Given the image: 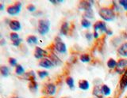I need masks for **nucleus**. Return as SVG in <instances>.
Listing matches in <instances>:
<instances>
[{
  "mask_svg": "<svg viewBox=\"0 0 127 98\" xmlns=\"http://www.w3.org/2000/svg\"><path fill=\"white\" fill-rule=\"evenodd\" d=\"M8 62H9V64L12 66V67H16V66H18V61L15 58H13V57H10L9 58V59H8Z\"/></svg>",
  "mask_w": 127,
  "mask_h": 98,
  "instance_id": "c85d7f7f",
  "label": "nucleus"
},
{
  "mask_svg": "<svg viewBox=\"0 0 127 98\" xmlns=\"http://www.w3.org/2000/svg\"><path fill=\"white\" fill-rule=\"evenodd\" d=\"M107 35H110V36H111V35H112L113 34V33L112 32H111V31L110 30H107V32L106 33Z\"/></svg>",
  "mask_w": 127,
  "mask_h": 98,
  "instance_id": "e433bc0d",
  "label": "nucleus"
},
{
  "mask_svg": "<svg viewBox=\"0 0 127 98\" xmlns=\"http://www.w3.org/2000/svg\"><path fill=\"white\" fill-rule=\"evenodd\" d=\"M39 66H41V67H42V68L49 69V68L53 67V66H54V64L53 63V62L50 60V59L44 58V59H42L40 60Z\"/></svg>",
  "mask_w": 127,
  "mask_h": 98,
  "instance_id": "0eeeda50",
  "label": "nucleus"
},
{
  "mask_svg": "<svg viewBox=\"0 0 127 98\" xmlns=\"http://www.w3.org/2000/svg\"><path fill=\"white\" fill-rule=\"evenodd\" d=\"M81 25L84 29H88L91 27V23L89 20H87V18H83V20L81 21Z\"/></svg>",
  "mask_w": 127,
  "mask_h": 98,
  "instance_id": "bb28decb",
  "label": "nucleus"
},
{
  "mask_svg": "<svg viewBox=\"0 0 127 98\" xmlns=\"http://www.w3.org/2000/svg\"><path fill=\"white\" fill-rule=\"evenodd\" d=\"M26 42L29 44H37L38 42V38L36 36H33V35H30V36L27 37Z\"/></svg>",
  "mask_w": 127,
  "mask_h": 98,
  "instance_id": "a211bd4d",
  "label": "nucleus"
},
{
  "mask_svg": "<svg viewBox=\"0 0 127 98\" xmlns=\"http://www.w3.org/2000/svg\"><path fill=\"white\" fill-rule=\"evenodd\" d=\"M85 37H86V38H87V40L91 41V40H92L93 34H91L90 32H87V33H86V34H85Z\"/></svg>",
  "mask_w": 127,
  "mask_h": 98,
  "instance_id": "72a5a7b5",
  "label": "nucleus"
},
{
  "mask_svg": "<svg viewBox=\"0 0 127 98\" xmlns=\"http://www.w3.org/2000/svg\"><path fill=\"white\" fill-rule=\"evenodd\" d=\"M24 78H25V79L28 80L29 81H36V74L33 70H30L29 72L25 73V74H24Z\"/></svg>",
  "mask_w": 127,
  "mask_h": 98,
  "instance_id": "dca6fc26",
  "label": "nucleus"
},
{
  "mask_svg": "<svg viewBox=\"0 0 127 98\" xmlns=\"http://www.w3.org/2000/svg\"><path fill=\"white\" fill-rule=\"evenodd\" d=\"M118 2L124 8V10L127 11V0H122V1H119Z\"/></svg>",
  "mask_w": 127,
  "mask_h": 98,
  "instance_id": "2f4dec72",
  "label": "nucleus"
},
{
  "mask_svg": "<svg viewBox=\"0 0 127 98\" xmlns=\"http://www.w3.org/2000/svg\"><path fill=\"white\" fill-rule=\"evenodd\" d=\"M27 10L30 11V12H34V11L36 10V6L33 4H30L27 6Z\"/></svg>",
  "mask_w": 127,
  "mask_h": 98,
  "instance_id": "473e14b6",
  "label": "nucleus"
},
{
  "mask_svg": "<svg viewBox=\"0 0 127 98\" xmlns=\"http://www.w3.org/2000/svg\"><path fill=\"white\" fill-rule=\"evenodd\" d=\"M50 60L53 62V63L54 65H59L61 62V61L60 60V59L57 56L53 55V54H52L51 56H50Z\"/></svg>",
  "mask_w": 127,
  "mask_h": 98,
  "instance_id": "a878e982",
  "label": "nucleus"
},
{
  "mask_svg": "<svg viewBox=\"0 0 127 98\" xmlns=\"http://www.w3.org/2000/svg\"><path fill=\"white\" fill-rule=\"evenodd\" d=\"M37 75H38V77L40 78L43 79V78H45L49 76V72L46 71V70H38V71H37Z\"/></svg>",
  "mask_w": 127,
  "mask_h": 98,
  "instance_id": "cd10ccee",
  "label": "nucleus"
},
{
  "mask_svg": "<svg viewBox=\"0 0 127 98\" xmlns=\"http://www.w3.org/2000/svg\"><path fill=\"white\" fill-rule=\"evenodd\" d=\"M99 16H100L103 20L106 21H111L114 20L115 18V13L112 9L107 8V7H103L99 10Z\"/></svg>",
  "mask_w": 127,
  "mask_h": 98,
  "instance_id": "f257e3e1",
  "label": "nucleus"
},
{
  "mask_svg": "<svg viewBox=\"0 0 127 98\" xmlns=\"http://www.w3.org/2000/svg\"><path fill=\"white\" fill-rule=\"evenodd\" d=\"M101 89H102V95H104V96H109L111 93L110 89L109 88V86L106 85H102L101 86Z\"/></svg>",
  "mask_w": 127,
  "mask_h": 98,
  "instance_id": "4be33fe9",
  "label": "nucleus"
},
{
  "mask_svg": "<svg viewBox=\"0 0 127 98\" xmlns=\"http://www.w3.org/2000/svg\"><path fill=\"white\" fill-rule=\"evenodd\" d=\"M22 3L20 2H15L14 4L10 5L6 7V13L11 16H15L20 14L22 10Z\"/></svg>",
  "mask_w": 127,
  "mask_h": 98,
  "instance_id": "7ed1b4c3",
  "label": "nucleus"
},
{
  "mask_svg": "<svg viewBox=\"0 0 127 98\" xmlns=\"http://www.w3.org/2000/svg\"><path fill=\"white\" fill-rule=\"evenodd\" d=\"M5 9V5L3 4V3H1L0 2V11H2Z\"/></svg>",
  "mask_w": 127,
  "mask_h": 98,
  "instance_id": "f704fd0d",
  "label": "nucleus"
},
{
  "mask_svg": "<svg viewBox=\"0 0 127 98\" xmlns=\"http://www.w3.org/2000/svg\"><path fill=\"white\" fill-rule=\"evenodd\" d=\"M79 7L80 9L83 10H88L90 9H91V4L90 2L87 1H82L80 2V4H79Z\"/></svg>",
  "mask_w": 127,
  "mask_h": 98,
  "instance_id": "6ab92c4d",
  "label": "nucleus"
},
{
  "mask_svg": "<svg viewBox=\"0 0 127 98\" xmlns=\"http://www.w3.org/2000/svg\"><path fill=\"white\" fill-rule=\"evenodd\" d=\"M118 53L122 57H127V42L121 44L118 49Z\"/></svg>",
  "mask_w": 127,
  "mask_h": 98,
  "instance_id": "ddd939ff",
  "label": "nucleus"
},
{
  "mask_svg": "<svg viewBox=\"0 0 127 98\" xmlns=\"http://www.w3.org/2000/svg\"><path fill=\"white\" fill-rule=\"evenodd\" d=\"M90 60H91V58L88 55H87V54H83L80 56V61L83 62H89Z\"/></svg>",
  "mask_w": 127,
  "mask_h": 98,
  "instance_id": "c756f323",
  "label": "nucleus"
},
{
  "mask_svg": "<svg viewBox=\"0 0 127 98\" xmlns=\"http://www.w3.org/2000/svg\"><path fill=\"white\" fill-rule=\"evenodd\" d=\"M125 68H127V59H119L118 61L116 70L118 71V73L121 74L120 70H126Z\"/></svg>",
  "mask_w": 127,
  "mask_h": 98,
  "instance_id": "9d476101",
  "label": "nucleus"
},
{
  "mask_svg": "<svg viewBox=\"0 0 127 98\" xmlns=\"http://www.w3.org/2000/svg\"><path fill=\"white\" fill-rule=\"evenodd\" d=\"M85 17L91 18V19H94V12L93 10L90 9L88 10H86L85 11Z\"/></svg>",
  "mask_w": 127,
  "mask_h": 98,
  "instance_id": "7c9ffc66",
  "label": "nucleus"
},
{
  "mask_svg": "<svg viewBox=\"0 0 127 98\" xmlns=\"http://www.w3.org/2000/svg\"><path fill=\"white\" fill-rule=\"evenodd\" d=\"M62 98H67V97H62Z\"/></svg>",
  "mask_w": 127,
  "mask_h": 98,
  "instance_id": "58836bf2",
  "label": "nucleus"
},
{
  "mask_svg": "<svg viewBox=\"0 0 127 98\" xmlns=\"http://www.w3.org/2000/svg\"><path fill=\"white\" fill-rule=\"evenodd\" d=\"M94 30L95 32H98V30H100L102 33H106L108 29L106 28V24L105 22H103L102 21H98L94 25Z\"/></svg>",
  "mask_w": 127,
  "mask_h": 98,
  "instance_id": "6e6552de",
  "label": "nucleus"
},
{
  "mask_svg": "<svg viewBox=\"0 0 127 98\" xmlns=\"http://www.w3.org/2000/svg\"><path fill=\"white\" fill-rule=\"evenodd\" d=\"M54 48L60 54H64L67 52V47L65 44L61 40V39L59 37H57L55 40Z\"/></svg>",
  "mask_w": 127,
  "mask_h": 98,
  "instance_id": "20e7f679",
  "label": "nucleus"
},
{
  "mask_svg": "<svg viewBox=\"0 0 127 98\" xmlns=\"http://www.w3.org/2000/svg\"><path fill=\"white\" fill-rule=\"evenodd\" d=\"M119 85H120L122 90H124L127 88V68L126 69L125 72L122 74L120 82H119Z\"/></svg>",
  "mask_w": 127,
  "mask_h": 98,
  "instance_id": "9b49d317",
  "label": "nucleus"
},
{
  "mask_svg": "<svg viewBox=\"0 0 127 98\" xmlns=\"http://www.w3.org/2000/svg\"><path fill=\"white\" fill-rule=\"evenodd\" d=\"M10 39L12 42V44L14 47H19L22 43V39L20 38L18 33L15 32H12L10 33Z\"/></svg>",
  "mask_w": 127,
  "mask_h": 98,
  "instance_id": "39448f33",
  "label": "nucleus"
},
{
  "mask_svg": "<svg viewBox=\"0 0 127 98\" xmlns=\"http://www.w3.org/2000/svg\"><path fill=\"white\" fill-rule=\"evenodd\" d=\"M9 27L13 32H17L20 31L22 29V25L17 20H10L9 22Z\"/></svg>",
  "mask_w": 127,
  "mask_h": 98,
  "instance_id": "1a4fd4ad",
  "label": "nucleus"
},
{
  "mask_svg": "<svg viewBox=\"0 0 127 98\" xmlns=\"http://www.w3.org/2000/svg\"><path fill=\"white\" fill-rule=\"evenodd\" d=\"M93 37L94 38H98V33L97 32H95L94 34H93Z\"/></svg>",
  "mask_w": 127,
  "mask_h": 98,
  "instance_id": "c9c22d12",
  "label": "nucleus"
},
{
  "mask_svg": "<svg viewBox=\"0 0 127 98\" xmlns=\"http://www.w3.org/2000/svg\"><path fill=\"white\" fill-rule=\"evenodd\" d=\"M90 87L89 82L87 80H81L79 81V88L82 90H88Z\"/></svg>",
  "mask_w": 127,
  "mask_h": 98,
  "instance_id": "f3484780",
  "label": "nucleus"
},
{
  "mask_svg": "<svg viewBox=\"0 0 127 98\" xmlns=\"http://www.w3.org/2000/svg\"><path fill=\"white\" fill-rule=\"evenodd\" d=\"M50 30V21L48 19H41L38 21L37 31L40 35L45 36Z\"/></svg>",
  "mask_w": 127,
  "mask_h": 98,
  "instance_id": "f03ea898",
  "label": "nucleus"
},
{
  "mask_svg": "<svg viewBox=\"0 0 127 98\" xmlns=\"http://www.w3.org/2000/svg\"><path fill=\"white\" fill-rule=\"evenodd\" d=\"M68 32H69V24L67 22L64 21L61 27V34L63 35V36H66L68 33Z\"/></svg>",
  "mask_w": 127,
  "mask_h": 98,
  "instance_id": "2eb2a0df",
  "label": "nucleus"
},
{
  "mask_svg": "<svg viewBox=\"0 0 127 98\" xmlns=\"http://www.w3.org/2000/svg\"><path fill=\"white\" fill-rule=\"evenodd\" d=\"M0 74L4 77L6 78L10 75V69L8 66H6V65H2L0 66Z\"/></svg>",
  "mask_w": 127,
  "mask_h": 98,
  "instance_id": "4468645a",
  "label": "nucleus"
},
{
  "mask_svg": "<svg viewBox=\"0 0 127 98\" xmlns=\"http://www.w3.org/2000/svg\"><path fill=\"white\" fill-rule=\"evenodd\" d=\"M118 62L115 61L114 59H110L107 61V66L110 69H114L117 66Z\"/></svg>",
  "mask_w": 127,
  "mask_h": 98,
  "instance_id": "b1692460",
  "label": "nucleus"
},
{
  "mask_svg": "<svg viewBox=\"0 0 127 98\" xmlns=\"http://www.w3.org/2000/svg\"><path fill=\"white\" fill-rule=\"evenodd\" d=\"M93 94L97 98H102V89L99 86H95L93 89Z\"/></svg>",
  "mask_w": 127,
  "mask_h": 98,
  "instance_id": "412c9836",
  "label": "nucleus"
},
{
  "mask_svg": "<svg viewBox=\"0 0 127 98\" xmlns=\"http://www.w3.org/2000/svg\"><path fill=\"white\" fill-rule=\"evenodd\" d=\"M10 98H20V97H18V96H12V97H10Z\"/></svg>",
  "mask_w": 127,
  "mask_h": 98,
  "instance_id": "4c0bfd02",
  "label": "nucleus"
},
{
  "mask_svg": "<svg viewBox=\"0 0 127 98\" xmlns=\"http://www.w3.org/2000/svg\"><path fill=\"white\" fill-rule=\"evenodd\" d=\"M33 56L36 59H42L45 58V56H47V52L45 50L42 49L41 48H40V47H36Z\"/></svg>",
  "mask_w": 127,
  "mask_h": 98,
  "instance_id": "423d86ee",
  "label": "nucleus"
},
{
  "mask_svg": "<svg viewBox=\"0 0 127 98\" xmlns=\"http://www.w3.org/2000/svg\"><path fill=\"white\" fill-rule=\"evenodd\" d=\"M45 90H46V93L48 95L53 96V95H55L56 92H57V86H56L55 84H53V83H49L46 85Z\"/></svg>",
  "mask_w": 127,
  "mask_h": 98,
  "instance_id": "f8f14e48",
  "label": "nucleus"
},
{
  "mask_svg": "<svg viewBox=\"0 0 127 98\" xmlns=\"http://www.w3.org/2000/svg\"><path fill=\"white\" fill-rule=\"evenodd\" d=\"M37 88H38V84H37V81H30V83H29V89H30V91H32V92L37 91Z\"/></svg>",
  "mask_w": 127,
  "mask_h": 98,
  "instance_id": "5701e85b",
  "label": "nucleus"
},
{
  "mask_svg": "<svg viewBox=\"0 0 127 98\" xmlns=\"http://www.w3.org/2000/svg\"><path fill=\"white\" fill-rule=\"evenodd\" d=\"M66 84L69 86L70 89H74V87H75V81H74L73 78L67 77L66 78Z\"/></svg>",
  "mask_w": 127,
  "mask_h": 98,
  "instance_id": "393cba45",
  "label": "nucleus"
},
{
  "mask_svg": "<svg viewBox=\"0 0 127 98\" xmlns=\"http://www.w3.org/2000/svg\"><path fill=\"white\" fill-rule=\"evenodd\" d=\"M14 72L17 75H24L25 74V69L21 64H18V66L15 67Z\"/></svg>",
  "mask_w": 127,
  "mask_h": 98,
  "instance_id": "aec40b11",
  "label": "nucleus"
}]
</instances>
